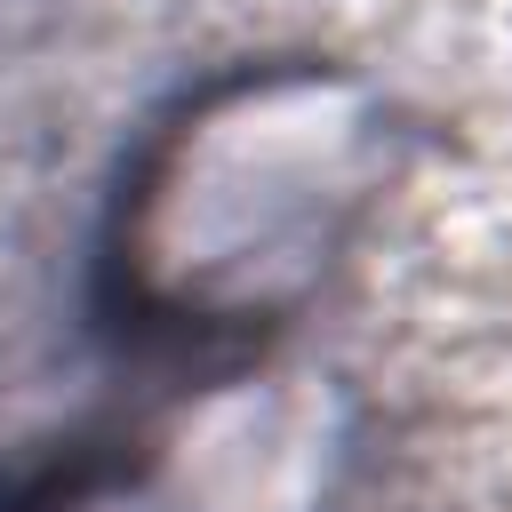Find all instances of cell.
I'll list each match as a JSON object with an SVG mask.
<instances>
[{
  "label": "cell",
  "instance_id": "cell-1",
  "mask_svg": "<svg viewBox=\"0 0 512 512\" xmlns=\"http://www.w3.org/2000/svg\"><path fill=\"white\" fill-rule=\"evenodd\" d=\"M376 120L344 80L264 72L184 104L120 208V272L168 328L288 312L368 200Z\"/></svg>",
  "mask_w": 512,
  "mask_h": 512
},
{
  "label": "cell",
  "instance_id": "cell-2",
  "mask_svg": "<svg viewBox=\"0 0 512 512\" xmlns=\"http://www.w3.org/2000/svg\"><path fill=\"white\" fill-rule=\"evenodd\" d=\"M40 512H168V504H152L144 488H64V496L40 504Z\"/></svg>",
  "mask_w": 512,
  "mask_h": 512
}]
</instances>
